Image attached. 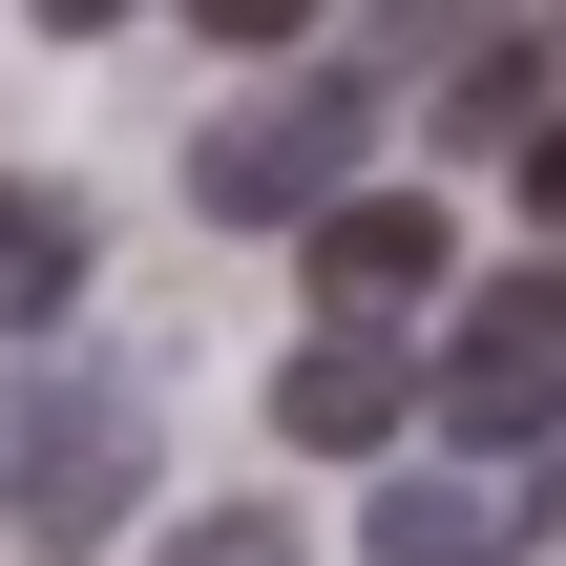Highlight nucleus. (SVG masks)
<instances>
[{"instance_id": "obj_5", "label": "nucleus", "mask_w": 566, "mask_h": 566, "mask_svg": "<svg viewBox=\"0 0 566 566\" xmlns=\"http://www.w3.org/2000/svg\"><path fill=\"white\" fill-rule=\"evenodd\" d=\"M441 294V189H336L315 210V315H399Z\"/></svg>"}, {"instance_id": "obj_10", "label": "nucleus", "mask_w": 566, "mask_h": 566, "mask_svg": "<svg viewBox=\"0 0 566 566\" xmlns=\"http://www.w3.org/2000/svg\"><path fill=\"white\" fill-rule=\"evenodd\" d=\"M189 21H210V42H294L315 0H189Z\"/></svg>"}, {"instance_id": "obj_8", "label": "nucleus", "mask_w": 566, "mask_h": 566, "mask_svg": "<svg viewBox=\"0 0 566 566\" xmlns=\"http://www.w3.org/2000/svg\"><path fill=\"white\" fill-rule=\"evenodd\" d=\"M357 546H378V566H504L525 525H504V483H378Z\"/></svg>"}, {"instance_id": "obj_12", "label": "nucleus", "mask_w": 566, "mask_h": 566, "mask_svg": "<svg viewBox=\"0 0 566 566\" xmlns=\"http://www.w3.org/2000/svg\"><path fill=\"white\" fill-rule=\"evenodd\" d=\"M42 21H126V0H42Z\"/></svg>"}, {"instance_id": "obj_11", "label": "nucleus", "mask_w": 566, "mask_h": 566, "mask_svg": "<svg viewBox=\"0 0 566 566\" xmlns=\"http://www.w3.org/2000/svg\"><path fill=\"white\" fill-rule=\"evenodd\" d=\"M525 210H546V231H566V126H525Z\"/></svg>"}, {"instance_id": "obj_4", "label": "nucleus", "mask_w": 566, "mask_h": 566, "mask_svg": "<svg viewBox=\"0 0 566 566\" xmlns=\"http://www.w3.org/2000/svg\"><path fill=\"white\" fill-rule=\"evenodd\" d=\"M399 399H420V357H399L378 315H315V357L273 378V441H315V462H378V441H399Z\"/></svg>"}, {"instance_id": "obj_7", "label": "nucleus", "mask_w": 566, "mask_h": 566, "mask_svg": "<svg viewBox=\"0 0 566 566\" xmlns=\"http://www.w3.org/2000/svg\"><path fill=\"white\" fill-rule=\"evenodd\" d=\"M84 273H105V231H84L63 189H0V336H42Z\"/></svg>"}, {"instance_id": "obj_6", "label": "nucleus", "mask_w": 566, "mask_h": 566, "mask_svg": "<svg viewBox=\"0 0 566 566\" xmlns=\"http://www.w3.org/2000/svg\"><path fill=\"white\" fill-rule=\"evenodd\" d=\"M441 126H462V147H525V126H566V21H525V42H462Z\"/></svg>"}, {"instance_id": "obj_2", "label": "nucleus", "mask_w": 566, "mask_h": 566, "mask_svg": "<svg viewBox=\"0 0 566 566\" xmlns=\"http://www.w3.org/2000/svg\"><path fill=\"white\" fill-rule=\"evenodd\" d=\"M357 147H378V63H294V84H252L231 126H189V210H210V231H315V210L357 189Z\"/></svg>"}, {"instance_id": "obj_9", "label": "nucleus", "mask_w": 566, "mask_h": 566, "mask_svg": "<svg viewBox=\"0 0 566 566\" xmlns=\"http://www.w3.org/2000/svg\"><path fill=\"white\" fill-rule=\"evenodd\" d=\"M168 566H294V525H273V504H189V525H168Z\"/></svg>"}, {"instance_id": "obj_3", "label": "nucleus", "mask_w": 566, "mask_h": 566, "mask_svg": "<svg viewBox=\"0 0 566 566\" xmlns=\"http://www.w3.org/2000/svg\"><path fill=\"white\" fill-rule=\"evenodd\" d=\"M441 420H462V441H566V252L462 294V336H441Z\"/></svg>"}, {"instance_id": "obj_1", "label": "nucleus", "mask_w": 566, "mask_h": 566, "mask_svg": "<svg viewBox=\"0 0 566 566\" xmlns=\"http://www.w3.org/2000/svg\"><path fill=\"white\" fill-rule=\"evenodd\" d=\"M126 504H147V399L84 378V357H21L0 378V525L63 566V546H105Z\"/></svg>"}]
</instances>
